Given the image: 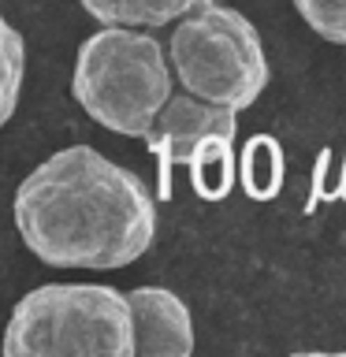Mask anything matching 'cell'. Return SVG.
<instances>
[{
    "mask_svg": "<svg viewBox=\"0 0 346 357\" xmlns=\"http://www.w3.org/2000/svg\"><path fill=\"white\" fill-rule=\"evenodd\" d=\"M186 167H190V183H194L197 197H205V201L227 197L234 186V142L231 138L205 142Z\"/></svg>",
    "mask_w": 346,
    "mask_h": 357,
    "instance_id": "ba28073f",
    "label": "cell"
},
{
    "mask_svg": "<svg viewBox=\"0 0 346 357\" xmlns=\"http://www.w3.org/2000/svg\"><path fill=\"white\" fill-rule=\"evenodd\" d=\"M71 93L93 123L123 138H145L175 93L167 49L149 30L105 26L78 45Z\"/></svg>",
    "mask_w": 346,
    "mask_h": 357,
    "instance_id": "7a4b0ae2",
    "label": "cell"
},
{
    "mask_svg": "<svg viewBox=\"0 0 346 357\" xmlns=\"http://www.w3.org/2000/svg\"><path fill=\"white\" fill-rule=\"evenodd\" d=\"M0 350L8 357L105 354L134 357V320L123 290L105 283H45L11 309Z\"/></svg>",
    "mask_w": 346,
    "mask_h": 357,
    "instance_id": "3957f363",
    "label": "cell"
},
{
    "mask_svg": "<svg viewBox=\"0 0 346 357\" xmlns=\"http://www.w3.org/2000/svg\"><path fill=\"white\" fill-rule=\"evenodd\" d=\"M167 63L179 89L231 112L257 105L272 78L257 26L239 8L216 0L175 19L167 38Z\"/></svg>",
    "mask_w": 346,
    "mask_h": 357,
    "instance_id": "277c9868",
    "label": "cell"
},
{
    "mask_svg": "<svg viewBox=\"0 0 346 357\" xmlns=\"http://www.w3.org/2000/svg\"><path fill=\"white\" fill-rule=\"evenodd\" d=\"M22 75H27V45H22V33L0 15V127L19 108Z\"/></svg>",
    "mask_w": 346,
    "mask_h": 357,
    "instance_id": "9c48e42d",
    "label": "cell"
},
{
    "mask_svg": "<svg viewBox=\"0 0 346 357\" xmlns=\"http://www.w3.org/2000/svg\"><path fill=\"white\" fill-rule=\"evenodd\" d=\"M239 112L223 108V105H209L186 89H175L164 100V108L156 112L153 127L145 130V149L156 156L160 167V197H172V172L186 167L194 160V153L212 138H231L239 134Z\"/></svg>",
    "mask_w": 346,
    "mask_h": 357,
    "instance_id": "5b68a950",
    "label": "cell"
},
{
    "mask_svg": "<svg viewBox=\"0 0 346 357\" xmlns=\"http://www.w3.org/2000/svg\"><path fill=\"white\" fill-rule=\"evenodd\" d=\"M246 190L253 197H272L279 190V145L272 138H253L246 153Z\"/></svg>",
    "mask_w": 346,
    "mask_h": 357,
    "instance_id": "30bf717a",
    "label": "cell"
},
{
    "mask_svg": "<svg viewBox=\"0 0 346 357\" xmlns=\"http://www.w3.org/2000/svg\"><path fill=\"white\" fill-rule=\"evenodd\" d=\"M294 8L317 38L346 49V0H294Z\"/></svg>",
    "mask_w": 346,
    "mask_h": 357,
    "instance_id": "8fae6325",
    "label": "cell"
},
{
    "mask_svg": "<svg viewBox=\"0 0 346 357\" xmlns=\"http://www.w3.org/2000/svg\"><path fill=\"white\" fill-rule=\"evenodd\" d=\"M89 19L100 26H134V30H160L167 22L183 19L209 0H78Z\"/></svg>",
    "mask_w": 346,
    "mask_h": 357,
    "instance_id": "52a82bcc",
    "label": "cell"
},
{
    "mask_svg": "<svg viewBox=\"0 0 346 357\" xmlns=\"http://www.w3.org/2000/svg\"><path fill=\"white\" fill-rule=\"evenodd\" d=\"M134 357H190L194 354V317L186 301L167 287H134Z\"/></svg>",
    "mask_w": 346,
    "mask_h": 357,
    "instance_id": "8992f818",
    "label": "cell"
},
{
    "mask_svg": "<svg viewBox=\"0 0 346 357\" xmlns=\"http://www.w3.org/2000/svg\"><path fill=\"white\" fill-rule=\"evenodd\" d=\"M11 208L22 245L49 268L116 272L156 238L149 186L93 145H67L41 160L19 183Z\"/></svg>",
    "mask_w": 346,
    "mask_h": 357,
    "instance_id": "6da1fadb",
    "label": "cell"
}]
</instances>
